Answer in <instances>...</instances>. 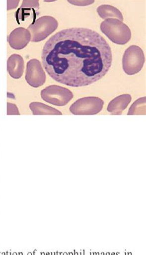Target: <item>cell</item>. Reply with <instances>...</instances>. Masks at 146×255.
I'll use <instances>...</instances> for the list:
<instances>
[{"instance_id": "obj_1", "label": "cell", "mask_w": 146, "mask_h": 255, "mask_svg": "<svg viewBox=\"0 0 146 255\" xmlns=\"http://www.w3.org/2000/svg\"><path fill=\"white\" fill-rule=\"evenodd\" d=\"M42 59L51 78L66 86L80 87L106 76L112 53L109 43L96 31L71 28L56 33L46 42Z\"/></svg>"}, {"instance_id": "obj_2", "label": "cell", "mask_w": 146, "mask_h": 255, "mask_svg": "<svg viewBox=\"0 0 146 255\" xmlns=\"http://www.w3.org/2000/svg\"><path fill=\"white\" fill-rule=\"evenodd\" d=\"M100 29L115 44H127L132 37V32L129 26L117 19L111 18L105 20L100 25Z\"/></svg>"}, {"instance_id": "obj_3", "label": "cell", "mask_w": 146, "mask_h": 255, "mask_svg": "<svg viewBox=\"0 0 146 255\" xmlns=\"http://www.w3.org/2000/svg\"><path fill=\"white\" fill-rule=\"evenodd\" d=\"M58 22L55 17L45 15L38 19L28 27L32 42L44 40L58 29Z\"/></svg>"}, {"instance_id": "obj_4", "label": "cell", "mask_w": 146, "mask_h": 255, "mask_svg": "<svg viewBox=\"0 0 146 255\" xmlns=\"http://www.w3.org/2000/svg\"><path fill=\"white\" fill-rule=\"evenodd\" d=\"M145 63V53L142 49L137 45L130 46L123 56V69L129 76L135 75L142 71Z\"/></svg>"}, {"instance_id": "obj_5", "label": "cell", "mask_w": 146, "mask_h": 255, "mask_svg": "<svg viewBox=\"0 0 146 255\" xmlns=\"http://www.w3.org/2000/svg\"><path fill=\"white\" fill-rule=\"evenodd\" d=\"M41 97L48 104L56 107H65L73 99V94L65 87L51 85L42 90Z\"/></svg>"}, {"instance_id": "obj_6", "label": "cell", "mask_w": 146, "mask_h": 255, "mask_svg": "<svg viewBox=\"0 0 146 255\" xmlns=\"http://www.w3.org/2000/svg\"><path fill=\"white\" fill-rule=\"evenodd\" d=\"M104 104L99 97H84L71 106L70 112L74 115H95L101 112Z\"/></svg>"}, {"instance_id": "obj_7", "label": "cell", "mask_w": 146, "mask_h": 255, "mask_svg": "<svg viewBox=\"0 0 146 255\" xmlns=\"http://www.w3.org/2000/svg\"><path fill=\"white\" fill-rule=\"evenodd\" d=\"M46 79L47 76L40 61L37 59L28 61L25 72V80L28 84L34 88H38L45 83Z\"/></svg>"}, {"instance_id": "obj_8", "label": "cell", "mask_w": 146, "mask_h": 255, "mask_svg": "<svg viewBox=\"0 0 146 255\" xmlns=\"http://www.w3.org/2000/svg\"><path fill=\"white\" fill-rule=\"evenodd\" d=\"M31 41V35L28 29L24 27H18L12 31L8 37V43L14 50H22L26 47Z\"/></svg>"}, {"instance_id": "obj_9", "label": "cell", "mask_w": 146, "mask_h": 255, "mask_svg": "<svg viewBox=\"0 0 146 255\" xmlns=\"http://www.w3.org/2000/svg\"><path fill=\"white\" fill-rule=\"evenodd\" d=\"M24 60L21 56L14 54L7 61V69L12 78L19 79L24 72Z\"/></svg>"}, {"instance_id": "obj_10", "label": "cell", "mask_w": 146, "mask_h": 255, "mask_svg": "<svg viewBox=\"0 0 146 255\" xmlns=\"http://www.w3.org/2000/svg\"><path fill=\"white\" fill-rule=\"evenodd\" d=\"M132 102V96L129 94L119 95L109 103L107 112L112 115H121Z\"/></svg>"}, {"instance_id": "obj_11", "label": "cell", "mask_w": 146, "mask_h": 255, "mask_svg": "<svg viewBox=\"0 0 146 255\" xmlns=\"http://www.w3.org/2000/svg\"><path fill=\"white\" fill-rule=\"evenodd\" d=\"M97 14H99L100 17L103 19H117L120 20H124V16H123L121 11L119 9L111 5L102 4L97 8Z\"/></svg>"}, {"instance_id": "obj_12", "label": "cell", "mask_w": 146, "mask_h": 255, "mask_svg": "<svg viewBox=\"0 0 146 255\" xmlns=\"http://www.w3.org/2000/svg\"><path fill=\"white\" fill-rule=\"evenodd\" d=\"M33 115H62V113L42 103L32 102L29 105Z\"/></svg>"}, {"instance_id": "obj_13", "label": "cell", "mask_w": 146, "mask_h": 255, "mask_svg": "<svg viewBox=\"0 0 146 255\" xmlns=\"http://www.w3.org/2000/svg\"><path fill=\"white\" fill-rule=\"evenodd\" d=\"M146 98H140L131 106L128 115H146Z\"/></svg>"}, {"instance_id": "obj_14", "label": "cell", "mask_w": 146, "mask_h": 255, "mask_svg": "<svg viewBox=\"0 0 146 255\" xmlns=\"http://www.w3.org/2000/svg\"><path fill=\"white\" fill-rule=\"evenodd\" d=\"M39 0H23L20 9H39Z\"/></svg>"}, {"instance_id": "obj_15", "label": "cell", "mask_w": 146, "mask_h": 255, "mask_svg": "<svg viewBox=\"0 0 146 255\" xmlns=\"http://www.w3.org/2000/svg\"><path fill=\"white\" fill-rule=\"evenodd\" d=\"M69 3L78 6H86L93 4L95 0H67Z\"/></svg>"}, {"instance_id": "obj_16", "label": "cell", "mask_w": 146, "mask_h": 255, "mask_svg": "<svg viewBox=\"0 0 146 255\" xmlns=\"http://www.w3.org/2000/svg\"><path fill=\"white\" fill-rule=\"evenodd\" d=\"M7 115H20V113L17 106L11 103L7 104Z\"/></svg>"}, {"instance_id": "obj_17", "label": "cell", "mask_w": 146, "mask_h": 255, "mask_svg": "<svg viewBox=\"0 0 146 255\" xmlns=\"http://www.w3.org/2000/svg\"><path fill=\"white\" fill-rule=\"evenodd\" d=\"M20 0H7V10L14 9L17 7L19 5Z\"/></svg>"}, {"instance_id": "obj_18", "label": "cell", "mask_w": 146, "mask_h": 255, "mask_svg": "<svg viewBox=\"0 0 146 255\" xmlns=\"http://www.w3.org/2000/svg\"><path fill=\"white\" fill-rule=\"evenodd\" d=\"M56 1H58V0H44L45 2H54Z\"/></svg>"}]
</instances>
